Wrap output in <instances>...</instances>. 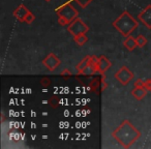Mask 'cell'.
I'll use <instances>...</instances> for the list:
<instances>
[{
  "label": "cell",
  "instance_id": "6da1fadb",
  "mask_svg": "<svg viewBox=\"0 0 151 149\" xmlns=\"http://www.w3.org/2000/svg\"><path fill=\"white\" fill-rule=\"evenodd\" d=\"M141 132L129 121L123 120L119 126L113 130L112 137L116 140V142L121 145L124 148H129L141 138Z\"/></svg>",
  "mask_w": 151,
  "mask_h": 149
},
{
  "label": "cell",
  "instance_id": "7a4b0ae2",
  "mask_svg": "<svg viewBox=\"0 0 151 149\" xmlns=\"http://www.w3.org/2000/svg\"><path fill=\"white\" fill-rule=\"evenodd\" d=\"M112 25L123 37H127L138 28L139 22L128 13V11H124L115 21H113Z\"/></svg>",
  "mask_w": 151,
  "mask_h": 149
},
{
  "label": "cell",
  "instance_id": "3957f363",
  "mask_svg": "<svg viewBox=\"0 0 151 149\" xmlns=\"http://www.w3.org/2000/svg\"><path fill=\"white\" fill-rule=\"evenodd\" d=\"M71 0L67 1V2L61 4L60 6L55 9V13L58 16V18H62L65 21L68 22V24H70L73 20H76L79 16V12L71 4Z\"/></svg>",
  "mask_w": 151,
  "mask_h": 149
},
{
  "label": "cell",
  "instance_id": "277c9868",
  "mask_svg": "<svg viewBox=\"0 0 151 149\" xmlns=\"http://www.w3.org/2000/svg\"><path fill=\"white\" fill-rule=\"evenodd\" d=\"M114 78H115L121 85L126 86V85H127L128 83H129L130 81L134 78V73H132V71H130L127 66L123 65V66H121L115 73V75H114Z\"/></svg>",
  "mask_w": 151,
  "mask_h": 149
},
{
  "label": "cell",
  "instance_id": "5b68a950",
  "mask_svg": "<svg viewBox=\"0 0 151 149\" xmlns=\"http://www.w3.org/2000/svg\"><path fill=\"white\" fill-rule=\"evenodd\" d=\"M89 30V27L87 26V24H85L83 22L82 19L77 18L76 20H73L68 26H67V31L71 34L73 36L78 35L81 33H86Z\"/></svg>",
  "mask_w": 151,
  "mask_h": 149
},
{
  "label": "cell",
  "instance_id": "8992f818",
  "mask_svg": "<svg viewBox=\"0 0 151 149\" xmlns=\"http://www.w3.org/2000/svg\"><path fill=\"white\" fill-rule=\"evenodd\" d=\"M42 64L47 67V69L50 71H54L57 67L60 66L61 60L58 58V56L54 54V53H50L49 55H47L46 58L42 60Z\"/></svg>",
  "mask_w": 151,
  "mask_h": 149
},
{
  "label": "cell",
  "instance_id": "52a82bcc",
  "mask_svg": "<svg viewBox=\"0 0 151 149\" xmlns=\"http://www.w3.org/2000/svg\"><path fill=\"white\" fill-rule=\"evenodd\" d=\"M138 19L141 23L144 24L146 28L151 29V4H148L141 13H139Z\"/></svg>",
  "mask_w": 151,
  "mask_h": 149
},
{
  "label": "cell",
  "instance_id": "ba28073f",
  "mask_svg": "<svg viewBox=\"0 0 151 149\" xmlns=\"http://www.w3.org/2000/svg\"><path fill=\"white\" fill-rule=\"evenodd\" d=\"M30 13V11L24 4H20L18 7H16L13 12V16L20 22H25V19L27 15Z\"/></svg>",
  "mask_w": 151,
  "mask_h": 149
},
{
  "label": "cell",
  "instance_id": "9c48e42d",
  "mask_svg": "<svg viewBox=\"0 0 151 149\" xmlns=\"http://www.w3.org/2000/svg\"><path fill=\"white\" fill-rule=\"evenodd\" d=\"M111 66H112V62L110 61V59H108V57H106L105 55L99 56V63H97V68H99V73L101 75H104Z\"/></svg>",
  "mask_w": 151,
  "mask_h": 149
},
{
  "label": "cell",
  "instance_id": "30bf717a",
  "mask_svg": "<svg viewBox=\"0 0 151 149\" xmlns=\"http://www.w3.org/2000/svg\"><path fill=\"white\" fill-rule=\"evenodd\" d=\"M147 91H148V90H146V89L143 88V87L134 86V88L132 89L130 93H132V95L137 99V101H142V99H144L145 96H146Z\"/></svg>",
  "mask_w": 151,
  "mask_h": 149
},
{
  "label": "cell",
  "instance_id": "8fae6325",
  "mask_svg": "<svg viewBox=\"0 0 151 149\" xmlns=\"http://www.w3.org/2000/svg\"><path fill=\"white\" fill-rule=\"evenodd\" d=\"M123 46L124 48H126L128 51H134V49L138 47V44L136 42V37H132V35L125 37V40H123Z\"/></svg>",
  "mask_w": 151,
  "mask_h": 149
},
{
  "label": "cell",
  "instance_id": "7c38bea8",
  "mask_svg": "<svg viewBox=\"0 0 151 149\" xmlns=\"http://www.w3.org/2000/svg\"><path fill=\"white\" fill-rule=\"evenodd\" d=\"M90 60H91V56H90V55H86V56H85L84 58H83L82 60H81L80 62L77 64L76 68H77V71H78L79 75H81V73H82V71H84V69L86 68L87 66H88L89 63H90Z\"/></svg>",
  "mask_w": 151,
  "mask_h": 149
},
{
  "label": "cell",
  "instance_id": "4fadbf2b",
  "mask_svg": "<svg viewBox=\"0 0 151 149\" xmlns=\"http://www.w3.org/2000/svg\"><path fill=\"white\" fill-rule=\"evenodd\" d=\"M95 73H99L97 65L92 64V63H89V65L82 71L81 75H83V76H91V75H94Z\"/></svg>",
  "mask_w": 151,
  "mask_h": 149
},
{
  "label": "cell",
  "instance_id": "5bb4252c",
  "mask_svg": "<svg viewBox=\"0 0 151 149\" xmlns=\"http://www.w3.org/2000/svg\"><path fill=\"white\" fill-rule=\"evenodd\" d=\"M73 40H75V42L78 45V46H84V45L88 42V37L85 35V33H81V34L73 36Z\"/></svg>",
  "mask_w": 151,
  "mask_h": 149
},
{
  "label": "cell",
  "instance_id": "9a60e30c",
  "mask_svg": "<svg viewBox=\"0 0 151 149\" xmlns=\"http://www.w3.org/2000/svg\"><path fill=\"white\" fill-rule=\"evenodd\" d=\"M136 42H137V44H138L139 48H143V47L146 46V44L148 42H147V38L145 37L144 35H142V34H140V35L137 36Z\"/></svg>",
  "mask_w": 151,
  "mask_h": 149
},
{
  "label": "cell",
  "instance_id": "2e32d148",
  "mask_svg": "<svg viewBox=\"0 0 151 149\" xmlns=\"http://www.w3.org/2000/svg\"><path fill=\"white\" fill-rule=\"evenodd\" d=\"M71 1H76V2L78 3L81 7H83V9H86V7L88 6L91 2H92L93 0H71Z\"/></svg>",
  "mask_w": 151,
  "mask_h": 149
},
{
  "label": "cell",
  "instance_id": "e0dca14e",
  "mask_svg": "<svg viewBox=\"0 0 151 149\" xmlns=\"http://www.w3.org/2000/svg\"><path fill=\"white\" fill-rule=\"evenodd\" d=\"M49 104L51 105L52 108H56L59 104V97L58 96H52L49 101Z\"/></svg>",
  "mask_w": 151,
  "mask_h": 149
},
{
  "label": "cell",
  "instance_id": "ac0fdd59",
  "mask_svg": "<svg viewBox=\"0 0 151 149\" xmlns=\"http://www.w3.org/2000/svg\"><path fill=\"white\" fill-rule=\"evenodd\" d=\"M60 76L63 77L64 79H67V78H69V77L73 76V73H71V71H69L68 68H65V69H63V71L60 73Z\"/></svg>",
  "mask_w": 151,
  "mask_h": 149
},
{
  "label": "cell",
  "instance_id": "d6986e66",
  "mask_svg": "<svg viewBox=\"0 0 151 149\" xmlns=\"http://www.w3.org/2000/svg\"><path fill=\"white\" fill-rule=\"evenodd\" d=\"M40 85L42 87H45V88H47V87H49L51 85V80L49 78H47V77H45V78H42L40 80Z\"/></svg>",
  "mask_w": 151,
  "mask_h": 149
},
{
  "label": "cell",
  "instance_id": "ffe728a7",
  "mask_svg": "<svg viewBox=\"0 0 151 149\" xmlns=\"http://www.w3.org/2000/svg\"><path fill=\"white\" fill-rule=\"evenodd\" d=\"M34 20H35V16H34L33 14L30 12V13L27 15V17H26L25 22L27 24H31V23H33V22H34Z\"/></svg>",
  "mask_w": 151,
  "mask_h": 149
},
{
  "label": "cell",
  "instance_id": "44dd1931",
  "mask_svg": "<svg viewBox=\"0 0 151 149\" xmlns=\"http://www.w3.org/2000/svg\"><path fill=\"white\" fill-rule=\"evenodd\" d=\"M134 86H137V87H143V88L146 89V84H145V81L141 80V79H138V80L134 81ZM146 90H147V89H146Z\"/></svg>",
  "mask_w": 151,
  "mask_h": 149
},
{
  "label": "cell",
  "instance_id": "7402d4cb",
  "mask_svg": "<svg viewBox=\"0 0 151 149\" xmlns=\"http://www.w3.org/2000/svg\"><path fill=\"white\" fill-rule=\"evenodd\" d=\"M101 89H103V91L105 90L106 88H107L108 87V83H107V81H106V76H105V73H104V75H101Z\"/></svg>",
  "mask_w": 151,
  "mask_h": 149
},
{
  "label": "cell",
  "instance_id": "603a6c76",
  "mask_svg": "<svg viewBox=\"0 0 151 149\" xmlns=\"http://www.w3.org/2000/svg\"><path fill=\"white\" fill-rule=\"evenodd\" d=\"M145 84H146V89L151 92V79H148V80L145 81Z\"/></svg>",
  "mask_w": 151,
  "mask_h": 149
},
{
  "label": "cell",
  "instance_id": "cb8c5ba5",
  "mask_svg": "<svg viewBox=\"0 0 151 149\" xmlns=\"http://www.w3.org/2000/svg\"><path fill=\"white\" fill-rule=\"evenodd\" d=\"M1 115H2V118H1V121H4V120H5V117H4V113H3V112H2V114H1Z\"/></svg>",
  "mask_w": 151,
  "mask_h": 149
},
{
  "label": "cell",
  "instance_id": "d4e9b609",
  "mask_svg": "<svg viewBox=\"0 0 151 149\" xmlns=\"http://www.w3.org/2000/svg\"><path fill=\"white\" fill-rule=\"evenodd\" d=\"M46 2H50V1H52V0H45Z\"/></svg>",
  "mask_w": 151,
  "mask_h": 149
}]
</instances>
